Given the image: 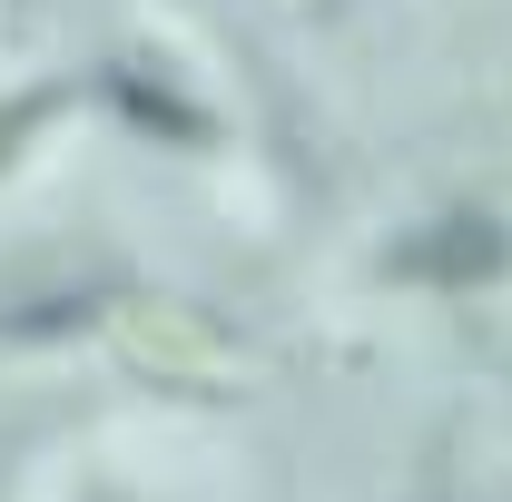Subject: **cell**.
Returning a JSON list of instances; mask_svg holds the SVG:
<instances>
[{
	"label": "cell",
	"instance_id": "1",
	"mask_svg": "<svg viewBox=\"0 0 512 502\" xmlns=\"http://www.w3.org/2000/svg\"><path fill=\"white\" fill-rule=\"evenodd\" d=\"M384 276L394 286H493V276H512V217H493V207L434 217L404 247H384Z\"/></svg>",
	"mask_w": 512,
	"mask_h": 502
},
{
	"label": "cell",
	"instance_id": "2",
	"mask_svg": "<svg viewBox=\"0 0 512 502\" xmlns=\"http://www.w3.org/2000/svg\"><path fill=\"white\" fill-rule=\"evenodd\" d=\"M109 99H119L148 138H188V148H207V109H197L188 89H158L148 69H109Z\"/></svg>",
	"mask_w": 512,
	"mask_h": 502
},
{
	"label": "cell",
	"instance_id": "3",
	"mask_svg": "<svg viewBox=\"0 0 512 502\" xmlns=\"http://www.w3.org/2000/svg\"><path fill=\"white\" fill-rule=\"evenodd\" d=\"M50 109H60V99H50V89H40V99H0V168H10V158H20V148H30V128L50 119Z\"/></svg>",
	"mask_w": 512,
	"mask_h": 502
}]
</instances>
